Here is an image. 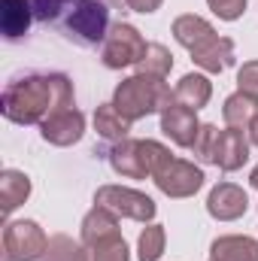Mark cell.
I'll return each mask as SVG.
<instances>
[{"label": "cell", "mask_w": 258, "mask_h": 261, "mask_svg": "<svg viewBox=\"0 0 258 261\" xmlns=\"http://www.w3.org/2000/svg\"><path fill=\"white\" fill-rule=\"evenodd\" d=\"M76 107L73 82L64 73H28L15 76L3 88L0 110L15 125H43L52 113Z\"/></svg>", "instance_id": "6da1fadb"}, {"label": "cell", "mask_w": 258, "mask_h": 261, "mask_svg": "<svg viewBox=\"0 0 258 261\" xmlns=\"http://www.w3.org/2000/svg\"><path fill=\"white\" fill-rule=\"evenodd\" d=\"M173 37L192 52V61L207 73H222L234 64V43L219 37L213 24L200 15H179L173 21Z\"/></svg>", "instance_id": "7a4b0ae2"}, {"label": "cell", "mask_w": 258, "mask_h": 261, "mask_svg": "<svg viewBox=\"0 0 258 261\" xmlns=\"http://www.w3.org/2000/svg\"><path fill=\"white\" fill-rule=\"evenodd\" d=\"M173 103H176V97L167 88V82L158 76H146V73H137V76L125 79L113 94V107L131 122L146 119L149 113H164Z\"/></svg>", "instance_id": "3957f363"}, {"label": "cell", "mask_w": 258, "mask_h": 261, "mask_svg": "<svg viewBox=\"0 0 258 261\" xmlns=\"http://www.w3.org/2000/svg\"><path fill=\"white\" fill-rule=\"evenodd\" d=\"M100 155L110 158V167L125 179H146L155 176L173 155L167 146L155 140H122L113 149H100Z\"/></svg>", "instance_id": "277c9868"}, {"label": "cell", "mask_w": 258, "mask_h": 261, "mask_svg": "<svg viewBox=\"0 0 258 261\" xmlns=\"http://www.w3.org/2000/svg\"><path fill=\"white\" fill-rule=\"evenodd\" d=\"M110 6H113L110 0H73V6L64 12L58 28L70 43H76L82 49H94L97 43L104 46V40L113 28Z\"/></svg>", "instance_id": "5b68a950"}, {"label": "cell", "mask_w": 258, "mask_h": 261, "mask_svg": "<svg viewBox=\"0 0 258 261\" xmlns=\"http://www.w3.org/2000/svg\"><path fill=\"white\" fill-rule=\"evenodd\" d=\"M194 158L222 167L225 173L240 170L249 158V140L243 137V130L228 128L219 130L216 125H200V134L194 140Z\"/></svg>", "instance_id": "8992f818"}, {"label": "cell", "mask_w": 258, "mask_h": 261, "mask_svg": "<svg viewBox=\"0 0 258 261\" xmlns=\"http://www.w3.org/2000/svg\"><path fill=\"white\" fill-rule=\"evenodd\" d=\"M146 40L140 37V31L128 21H116L100 46V61L110 70H122V67L140 64V58L146 55Z\"/></svg>", "instance_id": "52a82bcc"}, {"label": "cell", "mask_w": 258, "mask_h": 261, "mask_svg": "<svg viewBox=\"0 0 258 261\" xmlns=\"http://www.w3.org/2000/svg\"><path fill=\"white\" fill-rule=\"evenodd\" d=\"M49 237L37 222H9L3 228V252L6 261H40L46 258Z\"/></svg>", "instance_id": "ba28073f"}, {"label": "cell", "mask_w": 258, "mask_h": 261, "mask_svg": "<svg viewBox=\"0 0 258 261\" xmlns=\"http://www.w3.org/2000/svg\"><path fill=\"white\" fill-rule=\"evenodd\" d=\"M97 206H107L110 213L122 216V219H134V222H149L155 219V200L143 192L134 189H122V186H104L94 195Z\"/></svg>", "instance_id": "9c48e42d"}, {"label": "cell", "mask_w": 258, "mask_h": 261, "mask_svg": "<svg viewBox=\"0 0 258 261\" xmlns=\"http://www.w3.org/2000/svg\"><path fill=\"white\" fill-rule=\"evenodd\" d=\"M152 179L167 197H192L203 186V170L186 158H170Z\"/></svg>", "instance_id": "30bf717a"}, {"label": "cell", "mask_w": 258, "mask_h": 261, "mask_svg": "<svg viewBox=\"0 0 258 261\" xmlns=\"http://www.w3.org/2000/svg\"><path fill=\"white\" fill-rule=\"evenodd\" d=\"M82 134H85V116L76 107H64V110L52 113L40 125V137L52 146H73L82 140Z\"/></svg>", "instance_id": "8fae6325"}, {"label": "cell", "mask_w": 258, "mask_h": 261, "mask_svg": "<svg viewBox=\"0 0 258 261\" xmlns=\"http://www.w3.org/2000/svg\"><path fill=\"white\" fill-rule=\"evenodd\" d=\"M246 206H249V197H246V192L240 186H234V182H219L210 192V197H207V213L213 219H219V222L240 219L246 213Z\"/></svg>", "instance_id": "7c38bea8"}, {"label": "cell", "mask_w": 258, "mask_h": 261, "mask_svg": "<svg viewBox=\"0 0 258 261\" xmlns=\"http://www.w3.org/2000/svg\"><path fill=\"white\" fill-rule=\"evenodd\" d=\"M161 130L183 149H192L197 134H200V122L194 116V110L183 107V103H173L161 113Z\"/></svg>", "instance_id": "4fadbf2b"}, {"label": "cell", "mask_w": 258, "mask_h": 261, "mask_svg": "<svg viewBox=\"0 0 258 261\" xmlns=\"http://www.w3.org/2000/svg\"><path fill=\"white\" fill-rule=\"evenodd\" d=\"M31 21H34L31 0H0V28L9 43L21 40L31 31Z\"/></svg>", "instance_id": "5bb4252c"}, {"label": "cell", "mask_w": 258, "mask_h": 261, "mask_svg": "<svg viewBox=\"0 0 258 261\" xmlns=\"http://www.w3.org/2000/svg\"><path fill=\"white\" fill-rule=\"evenodd\" d=\"M119 216L110 213L107 206H97L88 210V216L82 219V243H97V240H110V237H119Z\"/></svg>", "instance_id": "9a60e30c"}, {"label": "cell", "mask_w": 258, "mask_h": 261, "mask_svg": "<svg viewBox=\"0 0 258 261\" xmlns=\"http://www.w3.org/2000/svg\"><path fill=\"white\" fill-rule=\"evenodd\" d=\"M173 97H176V103H183V107H189V110L197 113L200 107L210 103V97H213V85H210V79L200 76V73H186V76L176 82Z\"/></svg>", "instance_id": "2e32d148"}, {"label": "cell", "mask_w": 258, "mask_h": 261, "mask_svg": "<svg viewBox=\"0 0 258 261\" xmlns=\"http://www.w3.org/2000/svg\"><path fill=\"white\" fill-rule=\"evenodd\" d=\"M210 252H213V261H258V240L240 237V234L219 237L210 246Z\"/></svg>", "instance_id": "e0dca14e"}, {"label": "cell", "mask_w": 258, "mask_h": 261, "mask_svg": "<svg viewBox=\"0 0 258 261\" xmlns=\"http://www.w3.org/2000/svg\"><path fill=\"white\" fill-rule=\"evenodd\" d=\"M31 195V179L21 170H3L0 173V210L9 216L15 206H21Z\"/></svg>", "instance_id": "ac0fdd59"}, {"label": "cell", "mask_w": 258, "mask_h": 261, "mask_svg": "<svg viewBox=\"0 0 258 261\" xmlns=\"http://www.w3.org/2000/svg\"><path fill=\"white\" fill-rule=\"evenodd\" d=\"M131 119H125L113 103H104V107H97V113H94V130L104 137V140H110V143H122V140H128L131 134Z\"/></svg>", "instance_id": "d6986e66"}, {"label": "cell", "mask_w": 258, "mask_h": 261, "mask_svg": "<svg viewBox=\"0 0 258 261\" xmlns=\"http://www.w3.org/2000/svg\"><path fill=\"white\" fill-rule=\"evenodd\" d=\"M222 116H225V125L228 128H249L252 125V119L258 116V97H249V94H243V91H237V94H231L228 100H225V107H222Z\"/></svg>", "instance_id": "ffe728a7"}, {"label": "cell", "mask_w": 258, "mask_h": 261, "mask_svg": "<svg viewBox=\"0 0 258 261\" xmlns=\"http://www.w3.org/2000/svg\"><path fill=\"white\" fill-rule=\"evenodd\" d=\"M76 261H128V243L125 237H110V240H97V243H79Z\"/></svg>", "instance_id": "44dd1931"}, {"label": "cell", "mask_w": 258, "mask_h": 261, "mask_svg": "<svg viewBox=\"0 0 258 261\" xmlns=\"http://www.w3.org/2000/svg\"><path fill=\"white\" fill-rule=\"evenodd\" d=\"M170 67H173V55H170L161 43H149V46H146V55H143L140 64H137V70L146 73V76L164 79V76L170 73Z\"/></svg>", "instance_id": "7402d4cb"}, {"label": "cell", "mask_w": 258, "mask_h": 261, "mask_svg": "<svg viewBox=\"0 0 258 261\" xmlns=\"http://www.w3.org/2000/svg\"><path fill=\"white\" fill-rule=\"evenodd\" d=\"M164 228L161 225H149L143 234H140V240H137V258L140 261H158L161 258V252H164Z\"/></svg>", "instance_id": "603a6c76"}, {"label": "cell", "mask_w": 258, "mask_h": 261, "mask_svg": "<svg viewBox=\"0 0 258 261\" xmlns=\"http://www.w3.org/2000/svg\"><path fill=\"white\" fill-rule=\"evenodd\" d=\"M34 6V18L43 24H58L64 18V12L73 6V0H31Z\"/></svg>", "instance_id": "cb8c5ba5"}, {"label": "cell", "mask_w": 258, "mask_h": 261, "mask_svg": "<svg viewBox=\"0 0 258 261\" xmlns=\"http://www.w3.org/2000/svg\"><path fill=\"white\" fill-rule=\"evenodd\" d=\"M79 252V243H73L64 234H55L49 240V249H46V261H76Z\"/></svg>", "instance_id": "d4e9b609"}, {"label": "cell", "mask_w": 258, "mask_h": 261, "mask_svg": "<svg viewBox=\"0 0 258 261\" xmlns=\"http://www.w3.org/2000/svg\"><path fill=\"white\" fill-rule=\"evenodd\" d=\"M210 3V9L219 15V18H225V21H237L240 15H243V9H246V0H207Z\"/></svg>", "instance_id": "484cf974"}, {"label": "cell", "mask_w": 258, "mask_h": 261, "mask_svg": "<svg viewBox=\"0 0 258 261\" xmlns=\"http://www.w3.org/2000/svg\"><path fill=\"white\" fill-rule=\"evenodd\" d=\"M237 85H240L243 94L258 97V61H246V64L240 67V73H237Z\"/></svg>", "instance_id": "4316f807"}, {"label": "cell", "mask_w": 258, "mask_h": 261, "mask_svg": "<svg viewBox=\"0 0 258 261\" xmlns=\"http://www.w3.org/2000/svg\"><path fill=\"white\" fill-rule=\"evenodd\" d=\"M161 3H164V0H125V6H128V9H134V12H143V15L155 12Z\"/></svg>", "instance_id": "83f0119b"}, {"label": "cell", "mask_w": 258, "mask_h": 261, "mask_svg": "<svg viewBox=\"0 0 258 261\" xmlns=\"http://www.w3.org/2000/svg\"><path fill=\"white\" fill-rule=\"evenodd\" d=\"M249 137H252V143L258 146V116L252 119V125H249Z\"/></svg>", "instance_id": "f1b7e54d"}, {"label": "cell", "mask_w": 258, "mask_h": 261, "mask_svg": "<svg viewBox=\"0 0 258 261\" xmlns=\"http://www.w3.org/2000/svg\"><path fill=\"white\" fill-rule=\"evenodd\" d=\"M249 186H252V189H258V167L252 170V176H249Z\"/></svg>", "instance_id": "f546056e"}, {"label": "cell", "mask_w": 258, "mask_h": 261, "mask_svg": "<svg viewBox=\"0 0 258 261\" xmlns=\"http://www.w3.org/2000/svg\"><path fill=\"white\" fill-rule=\"evenodd\" d=\"M110 3H116V0H110Z\"/></svg>", "instance_id": "4dcf8cb0"}, {"label": "cell", "mask_w": 258, "mask_h": 261, "mask_svg": "<svg viewBox=\"0 0 258 261\" xmlns=\"http://www.w3.org/2000/svg\"><path fill=\"white\" fill-rule=\"evenodd\" d=\"M210 261H213V258H210Z\"/></svg>", "instance_id": "1f68e13d"}]
</instances>
